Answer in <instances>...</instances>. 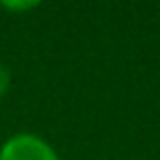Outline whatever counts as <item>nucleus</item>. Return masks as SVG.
<instances>
[{
    "mask_svg": "<svg viewBox=\"0 0 160 160\" xmlns=\"http://www.w3.org/2000/svg\"><path fill=\"white\" fill-rule=\"evenodd\" d=\"M0 160H61L54 146L33 132H17L0 146Z\"/></svg>",
    "mask_w": 160,
    "mask_h": 160,
    "instance_id": "f257e3e1",
    "label": "nucleus"
},
{
    "mask_svg": "<svg viewBox=\"0 0 160 160\" xmlns=\"http://www.w3.org/2000/svg\"><path fill=\"white\" fill-rule=\"evenodd\" d=\"M2 7L10 12H24V10H33L38 7V2H2Z\"/></svg>",
    "mask_w": 160,
    "mask_h": 160,
    "instance_id": "7ed1b4c3",
    "label": "nucleus"
},
{
    "mask_svg": "<svg viewBox=\"0 0 160 160\" xmlns=\"http://www.w3.org/2000/svg\"><path fill=\"white\" fill-rule=\"evenodd\" d=\"M10 85H12V73H10V68H7V66L0 61V99L7 94Z\"/></svg>",
    "mask_w": 160,
    "mask_h": 160,
    "instance_id": "f03ea898",
    "label": "nucleus"
}]
</instances>
